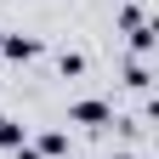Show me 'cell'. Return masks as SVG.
Listing matches in <instances>:
<instances>
[{"label": "cell", "instance_id": "3", "mask_svg": "<svg viewBox=\"0 0 159 159\" xmlns=\"http://www.w3.org/2000/svg\"><path fill=\"white\" fill-rule=\"evenodd\" d=\"M74 119H85V125H102V119H108V108H102V102H80V108H74Z\"/></svg>", "mask_w": 159, "mask_h": 159}, {"label": "cell", "instance_id": "2", "mask_svg": "<svg viewBox=\"0 0 159 159\" xmlns=\"http://www.w3.org/2000/svg\"><path fill=\"white\" fill-rule=\"evenodd\" d=\"M0 51H6V57H34L40 40H17V34H11V40H0Z\"/></svg>", "mask_w": 159, "mask_h": 159}, {"label": "cell", "instance_id": "1", "mask_svg": "<svg viewBox=\"0 0 159 159\" xmlns=\"http://www.w3.org/2000/svg\"><path fill=\"white\" fill-rule=\"evenodd\" d=\"M0 148H23V125L0 114Z\"/></svg>", "mask_w": 159, "mask_h": 159}]
</instances>
